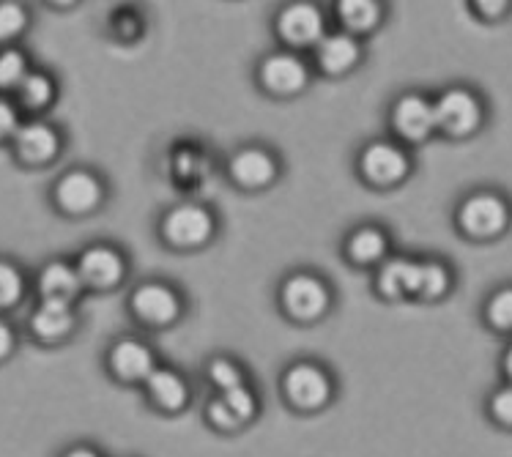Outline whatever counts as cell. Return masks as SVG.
<instances>
[{"label":"cell","instance_id":"cell-35","mask_svg":"<svg viewBox=\"0 0 512 457\" xmlns=\"http://www.w3.org/2000/svg\"><path fill=\"white\" fill-rule=\"evenodd\" d=\"M14 351H17V329L6 315H0V364L9 362Z\"/></svg>","mask_w":512,"mask_h":457},{"label":"cell","instance_id":"cell-6","mask_svg":"<svg viewBox=\"0 0 512 457\" xmlns=\"http://www.w3.org/2000/svg\"><path fill=\"white\" fill-rule=\"evenodd\" d=\"M507 222H510V208L493 192L471 195L458 211L460 230L471 239H493L507 228Z\"/></svg>","mask_w":512,"mask_h":457},{"label":"cell","instance_id":"cell-28","mask_svg":"<svg viewBox=\"0 0 512 457\" xmlns=\"http://www.w3.org/2000/svg\"><path fill=\"white\" fill-rule=\"evenodd\" d=\"M220 400L228 406L230 414L239 419L241 425H247L252 416L258 414V397H255V392L247 384L236 386L230 392H220Z\"/></svg>","mask_w":512,"mask_h":457},{"label":"cell","instance_id":"cell-37","mask_svg":"<svg viewBox=\"0 0 512 457\" xmlns=\"http://www.w3.org/2000/svg\"><path fill=\"white\" fill-rule=\"evenodd\" d=\"M477 9L482 11V14H496V17H499V14H504V9H507V3H502V0H496V3H477Z\"/></svg>","mask_w":512,"mask_h":457},{"label":"cell","instance_id":"cell-4","mask_svg":"<svg viewBox=\"0 0 512 457\" xmlns=\"http://www.w3.org/2000/svg\"><path fill=\"white\" fill-rule=\"evenodd\" d=\"M280 304L293 321L313 323L324 318L326 310H329L332 291L321 277H315L310 271H296L280 288Z\"/></svg>","mask_w":512,"mask_h":457},{"label":"cell","instance_id":"cell-3","mask_svg":"<svg viewBox=\"0 0 512 457\" xmlns=\"http://www.w3.org/2000/svg\"><path fill=\"white\" fill-rule=\"evenodd\" d=\"M63 151V132L47 118H25L11 140V154L22 167H47Z\"/></svg>","mask_w":512,"mask_h":457},{"label":"cell","instance_id":"cell-15","mask_svg":"<svg viewBox=\"0 0 512 457\" xmlns=\"http://www.w3.org/2000/svg\"><path fill=\"white\" fill-rule=\"evenodd\" d=\"M392 129L398 137L408 143H422L433 135L436 129V110L433 102L425 99L422 94H406L400 96L395 107H392Z\"/></svg>","mask_w":512,"mask_h":457},{"label":"cell","instance_id":"cell-9","mask_svg":"<svg viewBox=\"0 0 512 457\" xmlns=\"http://www.w3.org/2000/svg\"><path fill=\"white\" fill-rule=\"evenodd\" d=\"M74 266L83 280V288H91V291H113L126 277V258L110 244L85 247Z\"/></svg>","mask_w":512,"mask_h":457},{"label":"cell","instance_id":"cell-23","mask_svg":"<svg viewBox=\"0 0 512 457\" xmlns=\"http://www.w3.org/2000/svg\"><path fill=\"white\" fill-rule=\"evenodd\" d=\"M28 291H31V282L20 263H14L11 258H0V315L17 310L25 302Z\"/></svg>","mask_w":512,"mask_h":457},{"label":"cell","instance_id":"cell-30","mask_svg":"<svg viewBox=\"0 0 512 457\" xmlns=\"http://www.w3.org/2000/svg\"><path fill=\"white\" fill-rule=\"evenodd\" d=\"M485 315L493 329H504V332L512 329V288L493 293L491 302L485 307Z\"/></svg>","mask_w":512,"mask_h":457},{"label":"cell","instance_id":"cell-27","mask_svg":"<svg viewBox=\"0 0 512 457\" xmlns=\"http://www.w3.org/2000/svg\"><path fill=\"white\" fill-rule=\"evenodd\" d=\"M450 288V271L441 263H417V291L414 296L422 299H439Z\"/></svg>","mask_w":512,"mask_h":457},{"label":"cell","instance_id":"cell-33","mask_svg":"<svg viewBox=\"0 0 512 457\" xmlns=\"http://www.w3.org/2000/svg\"><path fill=\"white\" fill-rule=\"evenodd\" d=\"M206 416H209L211 425L217 427V430H225V433H233V430H239V427H244L239 422V419H236V416L230 414L228 406H225V403H222V400H220V395L211 400L209 408H206Z\"/></svg>","mask_w":512,"mask_h":457},{"label":"cell","instance_id":"cell-17","mask_svg":"<svg viewBox=\"0 0 512 457\" xmlns=\"http://www.w3.org/2000/svg\"><path fill=\"white\" fill-rule=\"evenodd\" d=\"M228 173L241 189H263L277 178L280 167H277V159L266 148L247 146L230 156Z\"/></svg>","mask_w":512,"mask_h":457},{"label":"cell","instance_id":"cell-8","mask_svg":"<svg viewBox=\"0 0 512 457\" xmlns=\"http://www.w3.org/2000/svg\"><path fill=\"white\" fill-rule=\"evenodd\" d=\"M408 170H411V162L406 151L389 140H376L359 154V173L373 187H395L408 176Z\"/></svg>","mask_w":512,"mask_h":457},{"label":"cell","instance_id":"cell-5","mask_svg":"<svg viewBox=\"0 0 512 457\" xmlns=\"http://www.w3.org/2000/svg\"><path fill=\"white\" fill-rule=\"evenodd\" d=\"M285 400L299 411H318L332 400V378L321 364L296 362L283 375Z\"/></svg>","mask_w":512,"mask_h":457},{"label":"cell","instance_id":"cell-14","mask_svg":"<svg viewBox=\"0 0 512 457\" xmlns=\"http://www.w3.org/2000/svg\"><path fill=\"white\" fill-rule=\"evenodd\" d=\"M77 329V312L74 304L66 302H36L28 315V334L36 343L58 345L66 343Z\"/></svg>","mask_w":512,"mask_h":457},{"label":"cell","instance_id":"cell-12","mask_svg":"<svg viewBox=\"0 0 512 457\" xmlns=\"http://www.w3.org/2000/svg\"><path fill=\"white\" fill-rule=\"evenodd\" d=\"M129 307L146 326H170L181 315V296L165 282H143L132 291Z\"/></svg>","mask_w":512,"mask_h":457},{"label":"cell","instance_id":"cell-16","mask_svg":"<svg viewBox=\"0 0 512 457\" xmlns=\"http://www.w3.org/2000/svg\"><path fill=\"white\" fill-rule=\"evenodd\" d=\"M36 299L39 302H66L74 304L83 293V280L77 274V266L69 260H47L42 269L36 271Z\"/></svg>","mask_w":512,"mask_h":457},{"label":"cell","instance_id":"cell-31","mask_svg":"<svg viewBox=\"0 0 512 457\" xmlns=\"http://www.w3.org/2000/svg\"><path fill=\"white\" fill-rule=\"evenodd\" d=\"M25 115L20 113L17 102L11 96H0V146H11L14 135L20 132Z\"/></svg>","mask_w":512,"mask_h":457},{"label":"cell","instance_id":"cell-7","mask_svg":"<svg viewBox=\"0 0 512 457\" xmlns=\"http://www.w3.org/2000/svg\"><path fill=\"white\" fill-rule=\"evenodd\" d=\"M277 36L288 44L291 50H304V47H318V42L326 36L324 11L313 3H291L277 14Z\"/></svg>","mask_w":512,"mask_h":457},{"label":"cell","instance_id":"cell-36","mask_svg":"<svg viewBox=\"0 0 512 457\" xmlns=\"http://www.w3.org/2000/svg\"><path fill=\"white\" fill-rule=\"evenodd\" d=\"M63 457H102V455H99L94 447H88V444H77V447L66 449Z\"/></svg>","mask_w":512,"mask_h":457},{"label":"cell","instance_id":"cell-10","mask_svg":"<svg viewBox=\"0 0 512 457\" xmlns=\"http://www.w3.org/2000/svg\"><path fill=\"white\" fill-rule=\"evenodd\" d=\"M258 80L274 96L302 94L310 85V66L296 52H272L258 66Z\"/></svg>","mask_w":512,"mask_h":457},{"label":"cell","instance_id":"cell-2","mask_svg":"<svg viewBox=\"0 0 512 457\" xmlns=\"http://www.w3.org/2000/svg\"><path fill=\"white\" fill-rule=\"evenodd\" d=\"M217 219L200 203H178L162 217V239L176 250H198L211 241Z\"/></svg>","mask_w":512,"mask_h":457},{"label":"cell","instance_id":"cell-11","mask_svg":"<svg viewBox=\"0 0 512 457\" xmlns=\"http://www.w3.org/2000/svg\"><path fill=\"white\" fill-rule=\"evenodd\" d=\"M436 110V129L452 137L471 135L482 121V104L466 88H450L433 104Z\"/></svg>","mask_w":512,"mask_h":457},{"label":"cell","instance_id":"cell-20","mask_svg":"<svg viewBox=\"0 0 512 457\" xmlns=\"http://www.w3.org/2000/svg\"><path fill=\"white\" fill-rule=\"evenodd\" d=\"M146 392L151 397V403L165 411V414H178L184 411L189 403V386L187 381L170 370V367H157L154 373L146 378Z\"/></svg>","mask_w":512,"mask_h":457},{"label":"cell","instance_id":"cell-25","mask_svg":"<svg viewBox=\"0 0 512 457\" xmlns=\"http://www.w3.org/2000/svg\"><path fill=\"white\" fill-rule=\"evenodd\" d=\"M31 55L22 47H3L0 50V96H14L22 80L31 74Z\"/></svg>","mask_w":512,"mask_h":457},{"label":"cell","instance_id":"cell-29","mask_svg":"<svg viewBox=\"0 0 512 457\" xmlns=\"http://www.w3.org/2000/svg\"><path fill=\"white\" fill-rule=\"evenodd\" d=\"M209 381L217 386L220 392H230V389H236V386H244V373H241L239 364L220 356V359H214V362L209 364Z\"/></svg>","mask_w":512,"mask_h":457},{"label":"cell","instance_id":"cell-38","mask_svg":"<svg viewBox=\"0 0 512 457\" xmlns=\"http://www.w3.org/2000/svg\"><path fill=\"white\" fill-rule=\"evenodd\" d=\"M504 373H507V378H510L512 384V345L507 348V354H504Z\"/></svg>","mask_w":512,"mask_h":457},{"label":"cell","instance_id":"cell-32","mask_svg":"<svg viewBox=\"0 0 512 457\" xmlns=\"http://www.w3.org/2000/svg\"><path fill=\"white\" fill-rule=\"evenodd\" d=\"M491 416L502 427H510L512 430V384L496 389L491 397Z\"/></svg>","mask_w":512,"mask_h":457},{"label":"cell","instance_id":"cell-21","mask_svg":"<svg viewBox=\"0 0 512 457\" xmlns=\"http://www.w3.org/2000/svg\"><path fill=\"white\" fill-rule=\"evenodd\" d=\"M378 293L387 299H403L417 291V263L408 258H392L378 269Z\"/></svg>","mask_w":512,"mask_h":457},{"label":"cell","instance_id":"cell-18","mask_svg":"<svg viewBox=\"0 0 512 457\" xmlns=\"http://www.w3.org/2000/svg\"><path fill=\"white\" fill-rule=\"evenodd\" d=\"M359 58H362V47L356 42V36L345 31L326 33L315 47V61L321 66V72H326L329 77L348 74L359 63Z\"/></svg>","mask_w":512,"mask_h":457},{"label":"cell","instance_id":"cell-26","mask_svg":"<svg viewBox=\"0 0 512 457\" xmlns=\"http://www.w3.org/2000/svg\"><path fill=\"white\" fill-rule=\"evenodd\" d=\"M31 28V11L25 3L17 0H3L0 3V50L3 47H17L22 36Z\"/></svg>","mask_w":512,"mask_h":457},{"label":"cell","instance_id":"cell-24","mask_svg":"<svg viewBox=\"0 0 512 457\" xmlns=\"http://www.w3.org/2000/svg\"><path fill=\"white\" fill-rule=\"evenodd\" d=\"M337 17L345 25V33H370L381 20V6L376 0H340Z\"/></svg>","mask_w":512,"mask_h":457},{"label":"cell","instance_id":"cell-19","mask_svg":"<svg viewBox=\"0 0 512 457\" xmlns=\"http://www.w3.org/2000/svg\"><path fill=\"white\" fill-rule=\"evenodd\" d=\"M25 118H44L58 99V80L47 69H31V74L22 80L17 94L11 96Z\"/></svg>","mask_w":512,"mask_h":457},{"label":"cell","instance_id":"cell-34","mask_svg":"<svg viewBox=\"0 0 512 457\" xmlns=\"http://www.w3.org/2000/svg\"><path fill=\"white\" fill-rule=\"evenodd\" d=\"M115 33L121 36V39H137L140 36V28H143V22L137 17L135 11H118L115 14Z\"/></svg>","mask_w":512,"mask_h":457},{"label":"cell","instance_id":"cell-22","mask_svg":"<svg viewBox=\"0 0 512 457\" xmlns=\"http://www.w3.org/2000/svg\"><path fill=\"white\" fill-rule=\"evenodd\" d=\"M389 241L384 236V230L365 225V228L354 230L348 241H345V255L356 266H373L378 260L387 255Z\"/></svg>","mask_w":512,"mask_h":457},{"label":"cell","instance_id":"cell-13","mask_svg":"<svg viewBox=\"0 0 512 457\" xmlns=\"http://www.w3.org/2000/svg\"><path fill=\"white\" fill-rule=\"evenodd\" d=\"M107 367L124 384H146L148 375L157 370V356L143 340L124 337L107 351Z\"/></svg>","mask_w":512,"mask_h":457},{"label":"cell","instance_id":"cell-1","mask_svg":"<svg viewBox=\"0 0 512 457\" xmlns=\"http://www.w3.org/2000/svg\"><path fill=\"white\" fill-rule=\"evenodd\" d=\"M53 206L66 217H88L105 203V181L94 170L72 167L53 184Z\"/></svg>","mask_w":512,"mask_h":457}]
</instances>
